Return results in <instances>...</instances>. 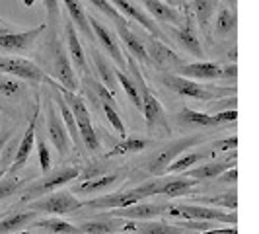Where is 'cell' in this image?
Here are the masks:
<instances>
[{"instance_id": "cell-1", "label": "cell", "mask_w": 259, "mask_h": 234, "mask_svg": "<svg viewBox=\"0 0 259 234\" xmlns=\"http://www.w3.org/2000/svg\"><path fill=\"white\" fill-rule=\"evenodd\" d=\"M127 70H131V74L135 76L137 88H139V94H141V111H143L144 121H146V127L152 133H166L168 135L169 123L168 115H166V109L162 107V104L158 102V98L150 92L146 80L141 74V68L137 66L135 59L131 55L127 57Z\"/></svg>"}, {"instance_id": "cell-2", "label": "cell", "mask_w": 259, "mask_h": 234, "mask_svg": "<svg viewBox=\"0 0 259 234\" xmlns=\"http://www.w3.org/2000/svg\"><path fill=\"white\" fill-rule=\"evenodd\" d=\"M51 88L55 92H59V94L63 96V100L68 104V107H70V111H72V115H74V121H76L80 141L86 144L92 152H98V150L102 148V143H100V137H98V133H96L94 125H92V117H90V111H88L86 102H84L80 96H76L74 92H68V90H65V88H61L57 82L53 84Z\"/></svg>"}, {"instance_id": "cell-3", "label": "cell", "mask_w": 259, "mask_h": 234, "mask_svg": "<svg viewBox=\"0 0 259 234\" xmlns=\"http://www.w3.org/2000/svg\"><path fill=\"white\" fill-rule=\"evenodd\" d=\"M160 180H150L146 183H141L139 187H133L127 191H115V193H107L96 199H88L84 201L86 209H96V211H111V209H125L135 203H141L146 197L156 195V187H158Z\"/></svg>"}, {"instance_id": "cell-4", "label": "cell", "mask_w": 259, "mask_h": 234, "mask_svg": "<svg viewBox=\"0 0 259 234\" xmlns=\"http://www.w3.org/2000/svg\"><path fill=\"white\" fill-rule=\"evenodd\" d=\"M162 82L171 92L180 94L183 98H189V100H199V102H212V100L222 98V96H228V94L236 96V88L234 86L230 90L228 88H210V86H205V84H201L197 80L180 76V74H174V72L164 74Z\"/></svg>"}, {"instance_id": "cell-5", "label": "cell", "mask_w": 259, "mask_h": 234, "mask_svg": "<svg viewBox=\"0 0 259 234\" xmlns=\"http://www.w3.org/2000/svg\"><path fill=\"white\" fill-rule=\"evenodd\" d=\"M166 215L178 217L182 221H207L217 224H232L236 226L238 215L236 211H222L217 207H207L199 203H178V205H166Z\"/></svg>"}, {"instance_id": "cell-6", "label": "cell", "mask_w": 259, "mask_h": 234, "mask_svg": "<svg viewBox=\"0 0 259 234\" xmlns=\"http://www.w3.org/2000/svg\"><path fill=\"white\" fill-rule=\"evenodd\" d=\"M203 143H205V137H201V135H189V137L178 139V141L169 143L168 146L156 150L154 154L144 162V170L148 174H152V176H164L166 168H168L178 156L187 152L189 148H197V144H203Z\"/></svg>"}, {"instance_id": "cell-7", "label": "cell", "mask_w": 259, "mask_h": 234, "mask_svg": "<svg viewBox=\"0 0 259 234\" xmlns=\"http://www.w3.org/2000/svg\"><path fill=\"white\" fill-rule=\"evenodd\" d=\"M80 174H82V168L76 166V164H68V166H63V168L55 170V172H47V174H43L41 180L33 182L31 185H27L26 189H24V197L22 199L27 203V201H33L35 197L39 199L41 195L57 191L59 187L78 180Z\"/></svg>"}, {"instance_id": "cell-8", "label": "cell", "mask_w": 259, "mask_h": 234, "mask_svg": "<svg viewBox=\"0 0 259 234\" xmlns=\"http://www.w3.org/2000/svg\"><path fill=\"white\" fill-rule=\"evenodd\" d=\"M0 74L26 80L29 84H49V86L55 84V80L47 76L45 70H41V66H37L29 59H24V57L0 55Z\"/></svg>"}, {"instance_id": "cell-9", "label": "cell", "mask_w": 259, "mask_h": 234, "mask_svg": "<svg viewBox=\"0 0 259 234\" xmlns=\"http://www.w3.org/2000/svg\"><path fill=\"white\" fill-rule=\"evenodd\" d=\"M27 209L35 213H47L51 217H63L84 209V201L76 199L70 191H51L45 197H39L37 201H27Z\"/></svg>"}, {"instance_id": "cell-10", "label": "cell", "mask_w": 259, "mask_h": 234, "mask_svg": "<svg viewBox=\"0 0 259 234\" xmlns=\"http://www.w3.org/2000/svg\"><path fill=\"white\" fill-rule=\"evenodd\" d=\"M47 29V24H41L31 29H16L0 20V49L12 53L29 51Z\"/></svg>"}, {"instance_id": "cell-11", "label": "cell", "mask_w": 259, "mask_h": 234, "mask_svg": "<svg viewBox=\"0 0 259 234\" xmlns=\"http://www.w3.org/2000/svg\"><path fill=\"white\" fill-rule=\"evenodd\" d=\"M174 74L191 78V80H219V78H236L238 74V66L234 65H219V63H210V61H195V63H185L176 68Z\"/></svg>"}, {"instance_id": "cell-12", "label": "cell", "mask_w": 259, "mask_h": 234, "mask_svg": "<svg viewBox=\"0 0 259 234\" xmlns=\"http://www.w3.org/2000/svg\"><path fill=\"white\" fill-rule=\"evenodd\" d=\"M88 16V24L92 27V35L94 39H98V43L104 47V51L109 55V59L119 66L121 72H127V55L121 49V43H119V37L109 29L107 26H104L100 20H96L92 14H86Z\"/></svg>"}, {"instance_id": "cell-13", "label": "cell", "mask_w": 259, "mask_h": 234, "mask_svg": "<svg viewBox=\"0 0 259 234\" xmlns=\"http://www.w3.org/2000/svg\"><path fill=\"white\" fill-rule=\"evenodd\" d=\"M178 121L183 125H189V127H221V125H228V123H236L238 119V111L236 109H224L221 113H203V111H195L191 107H182L178 111Z\"/></svg>"}, {"instance_id": "cell-14", "label": "cell", "mask_w": 259, "mask_h": 234, "mask_svg": "<svg viewBox=\"0 0 259 234\" xmlns=\"http://www.w3.org/2000/svg\"><path fill=\"white\" fill-rule=\"evenodd\" d=\"M51 55H53V76L61 82V88H65L68 92L78 90V78L76 72H74V66H72V61L68 57V53L65 51V47L53 37L51 41Z\"/></svg>"}, {"instance_id": "cell-15", "label": "cell", "mask_w": 259, "mask_h": 234, "mask_svg": "<svg viewBox=\"0 0 259 234\" xmlns=\"http://www.w3.org/2000/svg\"><path fill=\"white\" fill-rule=\"evenodd\" d=\"M39 107H41V100L37 98V104L33 107V113L29 117V121H27V127H26V133H24V137H22V141L18 144V148H16V152H14V158H12V166L10 170L6 172L8 176H18V172L20 170H24L26 166L27 158L31 154V150L35 148V137H37V117H39Z\"/></svg>"}, {"instance_id": "cell-16", "label": "cell", "mask_w": 259, "mask_h": 234, "mask_svg": "<svg viewBox=\"0 0 259 234\" xmlns=\"http://www.w3.org/2000/svg\"><path fill=\"white\" fill-rule=\"evenodd\" d=\"M113 8H115L117 12L121 14L125 20L129 18V20H133V22H137V24H141V26L152 35V37L156 39H166V33L162 31V27L156 24L154 20L148 16V14L144 12L143 8H139L133 0H107Z\"/></svg>"}, {"instance_id": "cell-17", "label": "cell", "mask_w": 259, "mask_h": 234, "mask_svg": "<svg viewBox=\"0 0 259 234\" xmlns=\"http://www.w3.org/2000/svg\"><path fill=\"white\" fill-rule=\"evenodd\" d=\"M47 133H49V139H51L53 146L57 148V154L61 156V158H65L70 152L72 141L68 137V131H66L61 115H57L53 100H47Z\"/></svg>"}, {"instance_id": "cell-18", "label": "cell", "mask_w": 259, "mask_h": 234, "mask_svg": "<svg viewBox=\"0 0 259 234\" xmlns=\"http://www.w3.org/2000/svg\"><path fill=\"white\" fill-rule=\"evenodd\" d=\"M143 45L144 49H146V53H148L150 63L160 66V68H164V70H176L183 63L182 59H180V55H176V51L169 49L162 39H156L150 35Z\"/></svg>"}, {"instance_id": "cell-19", "label": "cell", "mask_w": 259, "mask_h": 234, "mask_svg": "<svg viewBox=\"0 0 259 234\" xmlns=\"http://www.w3.org/2000/svg\"><path fill=\"white\" fill-rule=\"evenodd\" d=\"M107 217H115V219H129V221H154L158 217L166 215V205H158V203H135L125 209H111L104 211Z\"/></svg>"}, {"instance_id": "cell-20", "label": "cell", "mask_w": 259, "mask_h": 234, "mask_svg": "<svg viewBox=\"0 0 259 234\" xmlns=\"http://www.w3.org/2000/svg\"><path fill=\"white\" fill-rule=\"evenodd\" d=\"M232 166H236V154H232L230 158H222V160H207L205 164H199V166L182 172V176L195 180L197 183L208 182V180H217L222 172L230 170Z\"/></svg>"}, {"instance_id": "cell-21", "label": "cell", "mask_w": 259, "mask_h": 234, "mask_svg": "<svg viewBox=\"0 0 259 234\" xmlns=\"http://www.w3.org/2000/svg\"><path fill=\"white\" fill-rule=\"evenodd\" d=\"M146 14L158 22V24H164V26H174L180 27L185 22V14H182L176 6H169L164 0H141Z\"/></svg>"}, {"instance_id": "cell-22", "label": "cell", "mask_w": 259, "mask_h": 234, "mask_svg": "<svg viewBox=\"0 0 259 234\" xmlns=\"http://www.w3.org/2000/svg\"><path fill=\"white\" fill-rule=\"evenodd\" d=\"M168 33L182 45L185 51H189L191 55H195V57H205L203 45H201V41H199L197 33H195L193 18H191L189 14H185V22H183V26H180V27L168 26Z\"/></svg>"}, {"instance_id": "cell-23", "label": "cell", "mask_w": 259, "mask_h": 234, "mask_svg": "<svg viewBox=\"0 0 259 234\" xmlns=\"http://www.w3.org/2000/svg\"><path fill=\"white\" fill-rule=\"evenodd\" d=\"M115 29H117V37L123 41V45L127 47V51H129L131 57L139 59L144 65H152L150 59H148V53H146V49H144V45H143V39H139L135 35V31H133V27L129 26V22L117 24Z\"/></svg>"}, {"instance_id": "cell-24", "label": "cell", "mask_w": 259, "mask_h": 234, "mask_svg": "<svg viewBox=\"0 0 259 234\" xmlns=\"http://www.w3.org/2000/svg\"><path fill=\"white\" fill-rule=\"evenodd\" d=\"M76 226L78 230H80V234H113V232H121L123 222H121V219L107 217L104 213L102 217L80 222Z\"/></svg>"}, {"instance_id": "cell-25", "label": "cell", "mask_w": 259, "mask_h": 234, "mask_svg": "<svg viewBox=\"0 0 259 234\" xmlns=\"http://www.w3.org/2000/svg\"><path fill=\"white\" fill-rule=\"evenodd\" d=\"M123 228L133 230L135 234H185L182 226L160 221H129Z\"/></svg>"}, {"instance_id": "cell-26", "label": "cell", "mask_w": 259, "mask_h": 234, "mask_svg": "<svg viewBox=\"0 0 259 234\" xmlns=\"http://www.w3.org/2000/svg\"><path fill=\"white\" fill-rule=\"evenodd\" d=\"M37 215L35 211H18V213H6L2 219H0V234H14L24 230L26 226H29L33 221H37Z\"/></svg>"}, {"instance_id": "cell-27", "label": "cell", "mask_w": 259, "mask_h": 234, "mask_svg": "<svg viewBox=\"0 0 259 234\" xmlns=\"http://www.w3.org/2000/svg\"><path fill=\"white\" fill-rule=\"evenodd\" d=\"M65 41L68 47V57H72V63L76 65L80 72H88V63H86V53L84 47L78 39L76 27L72 26V22H65Z\"/></svg>"}, {"instance_id": "cell-28", "label": "cell", "mask_w": 259, "mask_h": 234, "mask_svg": "<svg viewBox=\"0 0 259 234\" xmlns=\"http://www.w3.org/2000/svg\"><path fill=\"white\" fill-rule=\"evenodd\" d=\"M197 182L195 180H189V178H174V180H160L158 182V187H156V195H164L168 199H178V197H185V195L191 193Z\"/></svg>"}, {"instance_id": "cell-29", "label": "cell", "mask_w": 259, "mask_h": 234, "mask_svg": "<svg viewBox=\"0 0 259 234\" xmlns=\"http://www.w3.org/2000/svg\"><path fill=\"white\" fill-rule=\"evenodd\" d=\"M125 176V170L123 172H113V174H104V176H96L90 180H84V182L74 187L76 193H102L105 189H109L111 185H115L117 182H121V178Z\"/></svg>"}, {"instance_id": "cell-30", "label": "cell", "mask_w": 259, "mask_h": 234, "mask_svg": "<svg viewBox=\"0 0 259 234\" xmlns=\"http://www.w3.org/2000/svg\"><path fill=\"white\" fill-rule=\"evenodd\" d=\"M208 158H212V150H195V152H183L178 156L171 164H169L164 174H182L185 170L193 168L197 164L207 162Z\"/></svg>"}, {"instance_id": "cell-31", "label": "cell", "mask_w": 259, "mask_h": 234, "mask_svg": "<svg viewBox=\"0 0 259 234\" xmlns=\"http://www.w3.org/2000/svg\"><path fill=\"white\" fill-rule=\"evenodd\" d=\"M61 4L66 8L72 26L76 27V29H80L88 39H94L92 27H90V24H88V16H86V10H84V4H82L80 0H61Z\"/></svg>"}, {"instance_id": "cell-32", "label": "cell", "mask_w": 259, "mask_h": 234, "mask_svg": "<svg viewBox=\"0 0 259 234\" xmlns=\"http://www.w3.org/2000/svg\"><path fill=\"white\" fill-rule=\"evenodd\" d=\"M152 144V139L148 137H123L121 143H117L105 158H115V156H127L135 154V152H143L144 148H148Z\"/></svg>"}, {"instance_id": "cell-33", "label": "cell", "mask_w": 259, "mask_h": 234, "mask_svg": "<svg viewBox=\"0 0 259 234\" xmlns=\"http://www.w3.org/2000/svg\"><path fill=\"white\" fill-rule=\"evenodd\" d=\"M214 4H217V0H193V4H191V12L195 14V20L199 24V29L203 31L205 37L210 35Z\"/></svg>"}, {"instance_id": "cell-34", "label": "cell", "mask_w": 259, "mask_h": 234, "mask_svg": "<svg viewBox=\"0 0 259 234\" xmlns=\"http://www.w3.org/2000/svg\"><path fill=\"white\" fill-rule=\"evenodd\" d=\"M189 203H199V205H207V207L236 211L238 209V193L236 191H224V193L219 195H201V197L191 199Z\"/></svg>"}, {"instance_id": "cell-35", "label": "cell", "mask_w": 259, "mask_h": 234, "mask_svg": "<svg viewBox=\"0 0 259 234\" xmlns=\"http://www.w3.org/2000/svg\"><path fill=\"white\" fill-rule=\"evenodd\" d=\"M236 24H238L236 12L230 10L228 6H219L217 16H214V33H217V37L226 39L228 35H232L236 31Z\"/></svg>"}, {"instance_id": "cell-36", "label": "cell", "mask_w": 259, "mask_h": 234, "mask_svg": "<svg viewBox=\"0 0 259 234\" xmlns=\"http://www.w3.org/2000/svg\"><path fill=\"white\" fill-rule=\"evenodd\" d=\"M92 61L96 65V70H98V76H100V82L104 84L107 90L111 94H115L117 88V80H115V70L109 66V63L105 61V57L98 49L92 47Z\"/></svg>"}, {"instance_id": "cell-37", "label": "cell", "mask_w": 259, "mask_h": 234, "mask_svg": "<svg viewBox=\"0 0 259 234\" xmlns=\"http://www.w3.org/2000/svg\"><path fill=\"white\" fill-rule=\"evenodd\" d=\"M33 226H37L41 230L49 234H80L76 224L72 222H66L59 217H49V219H37V221L31 222Z\"/></svg>"}, {"instance_id": "cell-38", "label": "cell", "mask_w": 259, "mask_h": 234, "mask_svg": "<svg viewBox=\"0 0 259 234\" xmlns=\"http://www.w3.org/2000/svg\"><path fill=\"white\" fill-rule=\"evenodd\" d=\"M57 104H59V109H61V119H63V123H65L66 131H68V137H70L72 144H76L78 146V144H80V135H78L76 121H74V115H72L70 107H68V104L63 100V96H61V94L57 96Z\"/></svg>"}, {"instance_id": "cell-39", "label": "cell", "mask_w": 259, "mask_h": 234, "mask_svg": "<svg viewBox=\"0 0 259 234\" xmlns=\"http://www.w3.org/2000/svg\"><path fill=\"white\" fill-rule=\"evenodd\" d=\"M115 80L117 84L123 88V92L127 94L129 102L137 109H141V94H139V88H137V82L127 74V72H121V70H115Z\"/></svg>"}, {"instance_id": "cell-40", "label": "cell", "mask_w": 259, "mask_h": 234, "mask_svg": "<svg viewBox=\"0 0 259 234\" xmlns=\"http://www.w3.org/2000/svg\"><path fill=\"white\" fill-rule=\"evenodd\" d=\"M24 183H26V180H22V178H18V176H8V174H4V176L0 178V201H2V199H8L10 195H14Z\"/></svg>"}, {"instance_id": "cell-41", "label": "cell", "mask_w": 259, "mask_h": 234, "mask_svg": "<svg viewBox=\"0 0 259 234\" xmlns=\"http://www.w3.org/2000/svg\"><path fill=\"white\" fill-rule=\"evenodd\" d=\"M102 109H104L105 119L109 121V125L119 133V137H125V135H127V129H125V123H123V119L119 115L115 105L107 104V102H102Z\"/></svg>"}, {"instance_id": "cell-42", "label": "cell", "mask_w": 259, "mask_h": 234, "mask_svg": "<svg viewBox=\"0 0 259 234\" xmlns=\"http://www.w3.org/2000/svg\"><path fill=\"white\" fill-rule=\"evenodd\" d=\"M35 144H37V154H39V166H41V174L51 172V150L47 148V143L43 137H35Z\"/></svg>"}, {"instance_id": "cell-43", "label": "cell", "mask_w": 259, "mask_h": 234, "mask_svg": "<svg viewBox=\"0 0 259 234\" xmlns=\"http://www.w3.org/2000/svg\"><path fill=\"white\" fill-rule=\"evenodd\" d=\"M43 4L47 8V20H49L47 27H55L61 20V0H43Z\"/></svg>"}, {"instance_id": "cell-44", "label": "cell", "mask_w": 259, "mask_h": 234, "mask_svg": "<svg viewBox=\"0 0 259 234\" xmlns=\"http://www.w3.org/2000/svg\"><path fill=\"white\" fill-rule=\"evenodd\" d=\"M0 92L4 96H18L22 92V86H20L18 80L6 78V74H0Z\"/></svg>"}, {"instance_id": "cell-45", "label": "cell", "mask_w": 259, "mask_h": 234, "mask_svg": "<svg viewBox=\"0 0 259 234\" xmlns=\"http://www.w3.org/2000/svg\"><path fill=\"white\" fill-rule=\"evenodd\" d=\"M236 146H238V137L234 135L230 139H222V141L212 143L210 150H212V152H214V150H228V148H236Z\"/></svg>"}, {"instance_id": "cell-46", "label": "cell", "mask_w": 259, "mask_h": 234, "mask_svg": "<svg viewBox=\"0 0 259 234\" xmlns=\"http://www.w3.org/2000/svg\"><path fill=\"white\" fill-rule=\"evenodd\" d=\"M10 137H12V129H10L8 123H4V125L0 127V152L6 148V143L10 141Z\"/></svg>"}, {"instance_id": "cell-47", "label": "cell", "mask_w": 259, "mask_h": 234, "mask_svg": "<svg viewBox=\"0 0 259 234\" xmlns=\"http://www.w3.org/2000/svg\"><path fill=\"white\" fill-rule=\"evenodd\" d=\"M236 180H238V168L236 166H232L230 170H226V172H222L221 176H219V182H224V183H236Z\"/></svg>"}, {"instance_id": "cell-48", "label": "cell", "mask_w": 259, "mask_h": 234, "mask_svg": "<svg viewBox=\"0 0 259 234\" xmlns=\"http://www.w3.org/2000/svg\"><path fill=\"white\" fill-rule=\"evenodd\" d=\"M195 234H238V228L236 226H222V228H208V230H203V232H195Z\"/></svg>"}, {"instance_id": "cell-49", "label": "cell", "mask_w": 259, "mask_h": 234, "mask_svg": "<svg viewBox=\"0 0 259 234\" xmlns=\"http://www.w3.org/2000/svg\"><path fill=\"white\" fill-rule=\"evenodd\" d=\"M226 2H228V8L236 12V8H238V0H226Z\"/></svg>"}, {"instance_id": "cell-50", "label": "cell", "mask_w": 259, "mask_h": 234, "mask_svg": "<svg viewBox=\"0 0 259 234\" xmlns=\"http://www.w3.org/2000/svg\"><path fill=\"white\" fill-rule=\"evenodd\" d=\"M22 2H24V6H26V8H31V6L35 4V0H22Z\"/></svg>"}, {"instance_id": "cell-51", "label": "cell", "mask_w": 259, "mask_h": 234, "mask_svg": "<svg viewBox=\"0 0 259 234\" xmlns=\"http://www.w3.org/2000/svg\"><path fill=\"white\" fill-rule=\"evenodd\" d=\"M166 4H169V6H174V0H164Z\"/></svg>"}, {"instance_id": "cell-52", "label": "cell", "mask_w": 259, "mask_h": 234, "mask_svg": "<svg viewBox=\"0 0 259 234\" xmlns=\"http://www.w3.org/2000/svg\"><path fill=\"white\" fill-rule=\"evenodd\" d=\"M4 174H6V170L2 168V170H0V178H2V176H4Z\"/></svg>"}, {"instance_id": "cell-53", "label": "cell", "mask_w": 259, "mask_h": 234, "mask_svg": "<svg viewBox=\"0 0 259 234\" xmlns=\"http://www.w3.org/2000/svg\"><path fill=\"white\" fill-rule=\"evenodd\" d=\"M4 215H6V213H0V219H2V217H4Z\"/></svg>"}, {"instance_id": "cell-54", "label": "cell", "mask_w": 259, "mask_h": 234, "mask_svg": "<svg viewBox=\"0 0 259 234\" xmlns=\"http://www.w3.org/2000/svg\"><path fill=\"white\" fill-rule=\"evenodd\" d=\"M113 234H127V232H113Z\"/></svg>"}, {"instance_id": "cell-55", "label": "cell", "mask_w": 259, "mask_h": 234, "mask_svg": "<svg viewBox=\"0 0 259 234\" xmlns=\"http://www.w3.org/2000/svg\"><path fill=\"white\" fill-rule=\"evenodd\" d=\"M133 2H135V0H133Z\"/></svg>"}]
</instances>
